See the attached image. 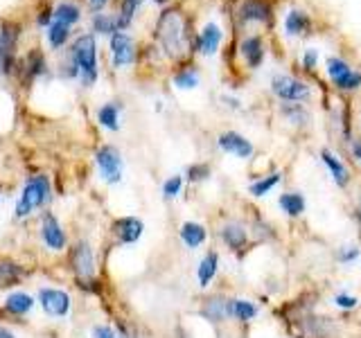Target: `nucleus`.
Here are the masks:
<instances>
[{"label": "nucleus", "instance_id": "nucleus-1", "mask_svg": "<svg viewBox=\"0 0 361 338\" xmlns=\"http://www.w3.org/2000/svg\"><path fill=\"white\" fill-rule=\"evenodd\" d=\"M52 201V185H50V178L45 174H34L27 176V180L23 183V189L16 199V206H14V219H27L32 217L37 210H43L48 203Z\"/></svg>", "mask_w": 361, "mask_h": 338}, {"label": "nucleus", "instance_id": "nucleus-2", "mask_svg": "<svg viewBox=\"0 0 361 338\" xmlns=\"http://www.w3.org/2000/svg\"><path fill=\"white\" fill-rule=\"evenodd\" d=\"M73 65L77 75L82 77L84 86H93L97 82V41L90 34L79 37L73 45Z\"/></svg>", "mask_w": 361, "mask_h": 338}, {"label": "nucleus", "instance_id": "nucleus-3", "mask_svg": "<svg viewBox=\"0 0 361 338\" xmlns=\"http://www.w3.org/2000/svg\"><path fill=\"white\" fill-rule=\"evenodd\" d=\"M68 264H71V270L75 273V277H79L82 282H90L95 277L97 262H95L93 246H90L88 239H77L71 246V253H68Z\"/></svg>", "mask_w": 361, "mask_h": 338}, {"label": "nucleus", "instance_id": "nucleus-4", "mask_svg": "<svg viewBox=\"0 0 361 338\" xmlns=\"http://www.w3.org/2000/svg\"><path fill=\"white\" fill-rule=\"evenodd\" d=\"M158 39H161L163 48L167 52H180L183 50V41H185V25L183 18H180L178 11H165L158 20Z\"/></svg>", "mask_w": 361, "mask_h": 338}, {"label": "nucleus", "instance_id": "nucleus-5", "mask_svg": "<svg viewBox=\"0 0 361 338\" xmlns=\"http://www.w3.org/2000/svg\"><path fill=\"white\" fill-rule=\"evenodd\" d=\"M39 237H41V244L48 248L50 253H63L68 248V237L66 230L56 217L54 212H41L39 217Z\"/></svg>", "mask_w": 361, "mask_h": 338}, {"label": "nucleus", "instance_id": "nucleus-6", "mask_svg": "<svg viewBox=\"0 0 361 338\" xmlns=\"http://www.w3.org/2000/svg\"><path fill=\"white\" fill-rule=\"evenodd\" d=\"M95 163H97V172L102 176V180L109 185H118L122 180V172H124V161L118 146L113 144H102L95 151Z\"/></svg>", "mask_w": 361, "mask_h": 338}, {"label": "nucleus", "instance_id": "nucleus-7", "mask_svg": "<svg viewBox=\"0 0 361 338\" xmlns=\"http://www.w3.org/2000/svg\"><path fill=\"white\" fill-rule=\"evenodd\" d=\"M37 302L41 304L45 315H50V318H66L73 309L71 293L63 289H54V287H41L37 291Z\"/></svg>", "mask_w": 361, "mask_h": 338}, {"label": "nucleus", "instance_id": "nucleus-8", "mask_svg": "<svg viewBox=\"0 0 361 338\" xmlns=\"http://www.w3.org/2000/svg\"><path fill=\"white\" fill-rule=\"evenodd\" d=\"M271 90H274V95L285 99V101H307L312 90L310 86L300 82L296 77H289V75H276L271 79Z\"/></svg>", "mask_w": 361, "mask_h": 338}, {"label": "nucleus", "instance_id": "nucleus-9", "mask_svg": "<svg viewBox=\"0 0 361 338\" xmlns=\"http://www.w3.org/2000/svg\"><path fill=\"white\" fill-rule=\"evenodd\" d=\"M16 43H18V25L14 23H0V75H9L16 61Z\"/></svg>", "mask_w": 361, "mask_h": 338}, {"label": "nucleus", "instance_id": "nucleus-10", "mask_svg": "<svg viewBox=\"0 0 361 338\" xmlns=\"http://www.w3.org/2000/svg\"><path fill=\"white\" fill-rule=\"evenodd\" d=\"M327 75H330L332 84L338 90H357L361 88V73L350 68V63H345L343 59L338 56H332L327 59Z\"/></svg>", "mask_w": 361, "mask_h": 338}, {"label": "nucleus", "instance_id": "nucleus-11", "mask_svg": "<svg viewBox=\"0 0 361 338\" xmlns=\"http://www.w3.org/2000/svg\"><path fill=\"white\" fill-rule=\"evenodd\" d=\"M111 232L116 234V242L122 246H131L142 237L145 223L138 217H118L111 223Z\"/></svg>", "mask_w": 361, "mask_h": 338}, {"label": "nucleus", "instance_id": "nucleus-12", "mask_svg": "<svg viewBox=\"0 0 361 338\" xmlns=\"http://www.w3.org/2000/svg\"><path fill=\"white\" fill-rule=\"evenodd\" d=\"M111 59L116 68L129 65L135 59V45L124 32H116L111 37Z\"/></svg>", "mask_w": 361, "mask_h": 338}, {"label": "nucleus", "instance_id": "nucleus-13", "mask_svg": "<svg viewBox=\"0 0 361 338\" xmlns=\"http://www.w3.org/2000/svg\"><path fill=\"white\" fill-rule=\"evenodd\" d=\"M217 144H219V149H221V151L233 154V156H237V158H244V161H246V158H251V156H253V144H251V140H246L242 133L226 131V133L219 135Z\"/></svg>", "mask_w": 361, "mask_h": 338}, {"label": "nucleus", "instance_id": "nucleus-14", "mask_svg": "<svg viewBox=\"0 0 361 338\" xmlns=\"http://www.w3.org/2000/svg\"><path fill=\"white\" fill-rule=\"evenodd\" d=\"M240 20L242 23H267L271 25V18H274V11L267 0H246L240 7Z\"/></svg>", "mask_w": 361, "mask_h": 338}, {"label": "nucleus", "instance_id": "nucleus-15", "mask_svg": "<svg viewBox=\"0 0 361 338\" xmlns=\"http://www.w3.org/2000/svg\"><path fill=\"white\" fill-rule=\"evenodd\" d=\"M34 304H37V300H34L30 293H25V291H14V293H9V296L5 298L3 311L9 313V315H16V318H20V315H27L34 309Z\"/></svg>", "mask_w": 361, "mask_h": 338}, {"label": "nucleus", "instance_id": "nucleus-16", "mask_svg": "<svg viewBox=\"0 0 361 338\" xmlns=\"http://www.w3.org/2000/svg\"><path fill=\"white\" fill-rule=\"evenodd\" d=\"M219 237L226 246L233 248V251H242L248 242V230H246V225H242L240 221H228V223L221 225Z\"/></svg>", "mask_w": 361, "mask_h": 338}, {"label": "nucleus", "instance_id": "nucleus-17", "mask_svg": "<svg viewBox=\"0 0 361 338\" xmlns=\"http://www.w3.org/2000/svg\"><path fill=\"white\" fill-rule=\"evenodd\" d=\"M221 39H224V32L217 23H208L206 27L199 32V39H197V48L201 54H214L219 50L221 45Z\"/></svg>", "mask_w": 361, "mask_h": 338}, {"label": "nucleus", "instance_id": "nucleus-18", "mask_svg": "<svg viewBox=\"0 0 361 338\" xmlns=\"http://www.w3.org/2000/svg\"><path fill=\"white\" fill-rule=\"evenodd\" d=\"M240 52L244 56V61L248 63V68H259L267 56L264 41L259 37H246L240 45Z\"/></svg>", "mask_w": 361, "mask_h": 338}, {"label": "nucleus", "instance_id": "nucleus-19", "mask_svg": "<svg viewBox=\"0 0 361 338\" xmlns=\"http://www.w3.org/2000/svg\"><path fill=\"white\" fill-rule=\"evenodd\" d=\"M178 237H180V242H183L188 248H192V251H195V248L206 244L208 230H206V225H201L197 221H185L183 225H180Z\"/></svg>", "mask_w": 361, "mask_h": 338}, {"label": "nucleus", "instance_id": "nucleus-20", "mask_svg": "<svg viewBox=\"0 0 361 338\" xmlns=\"http://www.w3.org/2000/svg\"><path fill=\"white\" fill-rule=\"evenodd\" d=\"M201 315L210 323H224L228 318V298H224V296L208 298L201 307Z\"/></svg>", "mask_w": 361, "mask_h": 338}, {"label": "nucleus", "instance_id": "nucleus-21", "mask_svg": "<svg viewBox=\"0 0 361 338\" xmlns=\"http://www.w3.org/2000/svg\"><path fill=\"white\" fill-rule=\"evenodd\" d=\"M217 270H219V255L214 253V251H208L206 255H203V259L199 262V268H197L199 287L208 289L210 282L214 280V275H217Z\"/></svg>", "mask_w": 361, "mask_h": 338}, {"label": "nucleus", "instance_id": "nucleus-22", "mask_svg": "<svg viewBox=\"0 0 361 338\" xmlns=\"http://www.w3.org/2000/svg\"><path fill=\"white\" fill-rule=\"evenodd\" d=\"M25 277V266L9 257H0V287H16Z\"/></svg>", "mask_w": 361, "mask_h": 338}, {"label": "nucleus", "instance_id": "nucleus-23", "mask_svg": "<svg viewBox=\"0 0 361 338\" xmlns=\"http://www.w3.org/2000/svg\"><path fill=\"white\" fill-rule=\"evenodd\" d=\"M285 30L289 37H305L312 30V18L302 9H291L285 16Z\"/></svg>", "mask_w": 361, "mask_h": 338}, {"label": "nucleus", "instance_id": "nucleus-24", "mask_svg": "<svg viewBox=\"0 0 361 338\" xmlns=\"http://www.w3.org/2000/svg\"><path fill=\"white\" fill-rule=\"evenodd\" d=\"M321 158H323V163L327 165V169H330V174L334 178V183L338 187H345L350 183V172H348V167L338 161V158L330 151V149H321Z\"/></svg>", "mask_w": 361, "mask_h": 338}, {"label": "nucleus", "instance_id": "nucleus-25", "mask_svg": "<svg viewBox=\"0 0 361 338\" xmlns=\"http://www.w3.org/2000/svg\"><path fill=\"white\" fill-rule=\"evenodd\" d=\"M257 315V304L244 298H233L228 300V318H235L240 323H248Z\"/></svg>", "mask_w": 361, "mask_h": 338}, {"label": "nucleus", "instance_id": "nucleus-26", "mask_svg": "<svg viewBox=\"0 0 361 338\" xmlns=\"http://www.w3.org/2000/svg\"><path fill=\"white\" fill-rule=\"evenodd\" d=\"M120 101H109V104L97 108V122L109 131H118L120 129Z\"/></svg>", "mask_w": 361, "mask_h": 338}, {"label": "nucleus", "instance_id": "nucleus-27", "mask_svg": "<svg viewBox=\"0 0 361 338\" xmlns=\"http://www.w3.org/2000/svg\"><path fill=\"white\" fill-rule=\"evenodd\" d=\"M278 206L282 208V212H287L289 217H300L305 212V196L298 194V192H285V194H280Z\"/></svg>", "mask_w": 361, "mask_h": 338}, {"label": "nucleus", "instance_id": "nucleus-28", "mask_svg": "<svg viewBox=\"0 0 361 338\" xmlns=\"http://www.w3.org/2000/svg\"><path fill=\"white\" fill-rule=\"evenodd\" d=\"M140 3H142V0H122V3H120V14L116 16L118 32H124L131 25V20L135 16V11H138Z\"/></svg>", "mask_w": 361, "mask_h": 338}, {"label": "nucleus", "instance_id": "nucleus-29", "mask_svg": "<svg viewBox=\"0 0 361 338\" xmlns=\"http://www.w3.org/2000/svg\"><path fill=\"white\" fill-rule=\"evenodd\" d=\"M79 7L77 5H73V3H61L59 7L54 9V14H52V18H54V23H61V25H75V23L79 20Z\"/></svg>", "mask_w": 361, "mask_h": 338}, {"label": "nucleus", "instance_id": "nucleus-30", "mask_svg": "<svg viewBox=\"0 0 361 338\" xmlns=\"http://www.w3.org/2000/svg\"><path fill=\"white\" fill-rule=\"evenodd\" d=\"M174 86L180 90H192L199 86V73L195 65H188V68H180V70L174 75Z\"/></svg>", "mask_w": 361, "mask_h": 338}, {"label": "nucleus", "instance_id": "nucleus-31", "mask_svg": "<svg viewBox=\"0 0 361 338\" xmlns=\"http://www.w3.org/2000/svg\"><path fill=\"white\" fill-rule=\"evenodd\" d=\"M68 37H71V27L68 25H61V23H50V30H48V41H50V45L54 50H59V48H63L66 45V41H68Z\"/></svg>", "mask_w": 361, "mask_h": 338}, {"label": "nucleus", "instance_id": "nucleus-32", "mask_svg": "<svg viewBox=\"0 0 361 338\" xmlns=\"http://www.w3.org/2000/svg\"><path fill=\"white\" fill-rule=\"evenodd\" d=\"M280 178H282V176H280L278 172H276V174H269V176H264V178L255 180V183H251L248 192H251L253 196H267L269 192L280 183Z\"/></svg>", "mask_w": 361, "mask_h": 338}, {"label": "nucleus", "instance_id": "nucleus-33", "mask_svg": "<svg viewBox=\"0 0 361 338\" xmlns=\"http://www.w3.org/2000/svg\"><path fill=\"white\" fill-rule=\"evenodd\" d=\"M43 73H45V59H43V54L39 50H32L25 56V75L30 79H34V77H39Z\"/></svg>", "mask_w": 361, "mask_h": 338}, {"label": "nucleus", "instance_id": "nucleus-34", "mask_svg": "<svg viewBox=\"0 0 361 338\" xmlns=\"http://www.w3.org/2000/svg\"><path fill=\"white\" fill-rule=\"evenodd\" d=\"M282 113L285 118L293 124H307L310 122V113L302 104H291V106H282Z\"/></svg>", "mask_w": 361, "mask_h": 338}, {"label": "nucleus", "instance_id": "nucleus-35", "mask_svg": "<svg viewBox=\"0 0 361 338\" xmlns=\"http://www.w3.org/2000/svg\"><path fill=\"white\" fill-rule=\"evenodd\" d=\"M93 27H95L97 34H111V37L118 32L116 18H111V16H106V14H97V16L93 18Z\"/></svg>", "mask_w": 361, "mask_h": 338}, {"label": "nucleus", "instance_id": "nucleus-36", "mask_svg": "<svg viewBox=\"0 0 361 338\" xmlns=\"http://www.w3.org/2000/svg\"><path fill=\"white\" fill-rule=\"evenodd\" d=\"M180 189H183V176L174 174L163 183V196L165 199H176L180 194Z\"/></svg>", "mask_w": 361, "mask_h": 338}, {"label": "nucleus", "instance_id": "nucleus-37", "mask_svg": "<svg viewBox=\"0 0 361 338\" xmlns=\"http://www.w3.org/2000/svg\"><path fill=\"white\" fill-rule=\"evenodd\" d=\"M210 176V167L203 165V163H195L188 167V180L192 183H199V180H206Z\"/></svg>", "mask_w": 361, "mask_h": 338}, {"label": "nucleus", "instance_id": "nucleus-38", "mask_svg": "<svg viewBox=\"0 0 361 338\" xmlns=\"http://www.w3.org/2000/svg\"><path fill=\"white\" fill-rule=\"evenodd\" d=\"M90 338H122V334L113 330L111 325H93L90 327Z\"/></svg>", "mask_w": 361, "mask_h": 338}, {"label": "nucleus", "instance_id": "nucleus-39", "mask_svg": "<svg viewBox=\"0 0 361 338\" xmlns=\"http://www.w3.org/2000/svg\"><path fill=\"white\" fill-rule=\"evenodd\" d=\"M359 255H361V251H359L357 246H343L341 251H338V262L350 264V262H355Z\"/></svg>", "mask_w": 361, "mask_h": 338}, {"label": "nucleus", "instance_id": "nucleus-40", "mask_svg": "<svg viewBox=\"0 0 361 338\" xmlns=\"http://www.w3.org/2000/svg\"><path fill=\"white\" fill-rule=\"evenodd\" d=\"M357 302L359 300L355 296H348V293H338V296H334V304L338 309H355Z\"/></svg>", "mask_w": 361, "mask_h": 338}, {"label": "nucleus", "instance_id": "nucleus-41", "mask_svg": "<svg viewBox=\"0 0 361 338\" xmlns=\"http://www.w3.org/2000/svg\"><path fill=\"white\" fill-rule=\"evenodd\" d=\"M316 63H319V50H314V48H307L302 54V65L307 68V70H314Z\"/></svg>", "mask_w": 361, "mask_h": 338}, {"label": "nucleus", "instance_id": "nucleus-42", "mask_svg": "<svg viewBox=\"0 0 361 338\" xmlns=\"http://www.w3.org/2000/svg\"><path fill=\"white\" fill-rule=\"evenodd\" d=\"M350 149H353V156H355L357 161L361 163V138L353 140V146H350Z\"/></svg>", "mask_w": 361, "mask_h": 338}, {"label": "nucleus", "instance_id": "nucleus-43", "mask_svg": "<svg viewBox=\"0 0 361 338\" xmlns=\"http://www.w3.org/2000/svg\"><path fill=\"white\" fill-rule=\"evenodd\" d=\"M0 338H18L14 332L9 330V327H5V325H0Z\"/></svg>", "mask_w": 361, "mask_h": 338}, {"label": "nucleus", "instance_id": "nucleus-44", "mask_svg": "<svg viewBox=\"0 0 361 338\" xmlns=\"http://www.w3.org/2000/svg\"><path fill=\"white\" fill-rule=\"evenodd\" d=\"M50 18H52V14H50V11H43V14H39L37 23H39V25H48V23H50Z\"/></svg>", "mask_w": 361, "mask_h": 338}, {"label": "nucleus", "instance_id": "nucleus-45", "mask_svg": "<svg viewBox=\"0 0 361 338\" xmlns=\"http://www.w3.org/2000/svg\"><path fill=\"white\" fill-rule=\"evenodd\" d=\"M357 219L361 223V194H359V201H357Z\"/></svg>", "mask_w": 361, "mask_h": 338}, {"label": "nucleus", "instance_id": "nucleus-46", "mask_svg": "<svg viewBox=\"0 0 361 338\" xmlns=\"http://www.w3.org/2000/svg\"><path fill=\"white\" fill-rule=\"evenodd\" d=\"M90 3H93L95 7H102V5H104V3H106V0H90Z\"/></svg>", "mask_w": 361, "mask_h": 338}, {"label": "nucleus", "instance_id": "nucleus-47", "mask_svg": "<svg viewBox=\"0 0 361 338\" xmlns=\"http://www.w3.org/2000/svg\"><path fill=\"white\" fill-rule=\"evenodd\" d=\"M156 3H167V0H156Z\"/></svg>", "mask_w": 361, "mask_h": 338}]
</instances>
